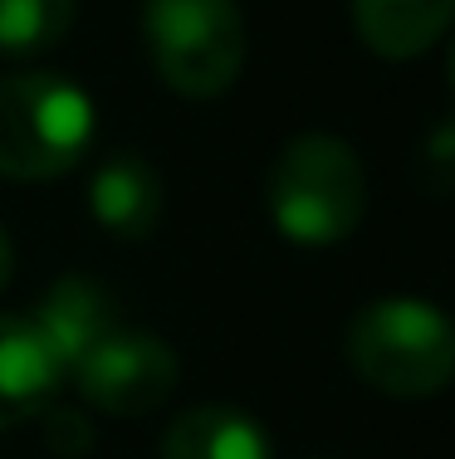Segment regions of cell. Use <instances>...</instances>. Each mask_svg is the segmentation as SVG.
<instances>
[{"instance_id": "cell-1", "label": "cell", "mask_w": 455, "mask_h": 459, "mask_svg": "<svg viewBox=\"0 0 455 459\" xmlns=\"http://www.w3.org/2000/svg\"><path fill=\"white\" fill-rule=\"evenodd\" d=\"M265 211L289 245H343L367 215V171L343 137L303 133L265 171Z\"/></svg>"}, {"instance_id": "cell-2", "label": "cell", "mask_w": 455, "mask_h": 459, "mask_svg": "<svg viewBox=\"0 0 455 459\" xmlns=\"http://www.w3.org/2000/svg\"><path fill=\"white\" fill-rule=\"evenodd\" d=\"M348 367L372 391L397 401H426L451 386L455 333L426 299H377L348 323Z\"/></svg>"}, {"instance_id": "cell-3", "label": "cell", "mask_w": 455, "mask_h": 459, "mask_svg": "<svg viewBox=\"0 0 455 459\" xmlns=\"http://www.w3.org/2000/svg\"><path fill=\"white\" fill-rule=\"evenodd\" d=\"M93 142V103L54 69L0 79V177L54 181L83 161Z\"/></svg>"}, {"instance_id": "cell-4", "label": "cell", "mask_w": 455, "mask_h": 459, "mask_svg": "<svg viewBox=\"0 0 455 459\" xmlns=\"http://www.w3.org/2000/svg\"><path fill=\"white\" fill-rule=\"evenodd\" d=\"M143 45L157 79L201 103L235 89L250 35L241 0H143Z\"/></svg>"}, {"instance_id": "cell-5", "label": "cell", "mask_w": 455, "mask_h": 459, "mask_svg": "<svg viewBox=\"0 0 455 459\" xmlns=\"http://www.w3.org/2000/svg\"><path fill=\"white\" fill-rule=\"evenodd\" d=\"M79 391L89 406H99L103 415H118V420H133V415L157 411L162 401L177 391L181 381V362L157 333H127V327H113L79 367Z\"/></svg>"}, {"instance_id": "cell-6", "label": "cell", "mask_w": 455, "mask_h": 459, "mask_svg": "<svg viewBox=\"0 0 455 459\" xmlns=\"http://www.w3.org/2000/svg\"><path fill=\"white\" fill-rule=\"evenodd\" d=\"M25 318L39 333V342L49 347V357L59 362V371H74L118 327V308L93 279L64 274V279L49 283L45 299H39Z\"/></svg>"}, {"instance_id": "cell-7", "label": "cell", "mask_w": 455, "mask_h": 459, "mask_svg": "<svg viewBox=\"0 0 455 459\" xmlns=\"http://www.w3.org/2000/svg\"><path fill=\"white\" fill-rule=\"evenodd\" d=\"M89 215L113 239H147L162 221V177L137 152H108L89 181Z\"/></svg>"}, {"instance_id": "cell-8", "label": "cell", "mask_w": 455, "mask_h": 459, "mask_svg": "<svg viewBox=\"0 0 455 459\" xmlns=\"http://www.w3.org/2000/svg\"><path fill=\"white\" fill-rule=\"evenodd\" d=\"M64 381L59 362L25 313H0V430L30 420L39 406H49L54 386Z\"/></svg>"}, {"instance_id": "cell-9", "label": "cell", "mask_w": 455, "mask_h": 459, "mask_svg": "<svg viewBox=\"0 0 455 459\" xmlns=\"http://www.w3.org/2000/svg\"><path fill=\"white\" fill-rule=\"evenodd\" d=\"M455 0H353V30L382 59H416L451 30Z\"/></svg>"}, {"instance_id": "cell-10", "label": "cell", "mask_w": 455, "mask_h": 459, "mask_svg": "<svg viewBox=\"0 0 455 459\" xmlns=\"http://www.w3.org/2000/svg\"><path fill=\"white\" fill-rule=\"evenodd\" d=\"M162 459H269V435L231 406H197L162 435Z\"/></svg>"}, {"instance_id": "cell-11", "label": "cell", "mask_w": 455, "mask_h": 459, "mask_svg": "<svg viewBox=\"0 0 455 459\" xmlns=\"http://www.w3.org/2000/svg\"><path fill=\"white\" fill-rule=\"evenodd\" d=\"M79 0H0V54L54 49L74 25Z\"/></svg>"}, {"instance_id": "cell-12", "label": "cell", "mask_w": 455, "mask_h": 459, "mask_svg": "<svg viewBox=\"0 0 455 459\" xmlns=\"http://www.w3.org/2000/svg\"><path fill=\"white\" fill-rule=\"evenodd\" d=\"M30 420H39V435H45V445L54 455H64V459H74V455H83L93 445V430H89V420H83L79 411H64V406H39Z\"/></svg>"}, {"instance_id": "cell-13", "label": "cell", "mask_w": 455, "mask_h": 459, "mask_svg": "<svg viewBox=\"0 0 455 459\" xmlns=\"http://www.w3.org/2000/svg\"><path fill=\"white\" fill-rule=\"evenodd\" d=\"M10 264H15V255H10V235L0 230V289L10 283Z\"/></svg>"}]
</instances>
